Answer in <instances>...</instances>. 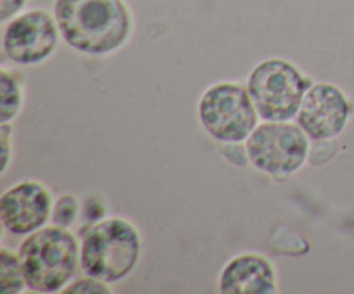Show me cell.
Wrapping results in <instances>:
<instances>
[{"label":"cell","instance_id":"1","mask_svg":"<svg viewBox=\"0 0 354 294\" xmlns=\"http://www.w3.org/2000/svg\"><path fill=\"white\" fill-rule=\"evenodd\" d=\"M52 12L62 42L92 57L121 50L135 30L128 0H54Z\"/></svg>","mask_w":354,"mask_h":294},{"label":"cell","instance_id":"2","mask_svg":"<svg viewBox=\"0 0 354 294\" xmlns=\"http://www.w3.org/2000/svg\"><path fill=\"white\" fill-rule=\"evenodd\" d=\"M80 249L78 237L54 223L24 235L17 252L28 289L40 294L62 293L80 268Z\"/></svg>","mask_w":354,"mask_h":294},{"label":"cell","instance_id":"3","mask_svg":"<svg viewBox=\"0 0 354 294\" xmlns=\"http://www.w3.org/2000/svg\"><path fill=\"white\" fill-rule=\"evenodd\" d=\"M142 251L140 228L128 218L107 217L90 225L83 235L80 268L86 275L116 284L135 272Z\"/></svg>","mask_w":354,"mask_h":294},{"label":"cell","instance_id":"4","mask_svg":"<svg viewBox=\"0 0 354 294\" xmlns=\"http://www.w3.org/2000/svg\"><path fill=\"white\" fill-rule=\"evenodd\" d=\"M313 80L292 61L268 57L259 61L248 76V90L261 120L292 121Z\"/></svg>","mask_w":354,"mask_h":294},{"label":"cell","instance_id":"5","mask_svg":"<svg viewBox=\"0 0 354 294\" xmlns=\"http://www.w3.org/2000/svg\"><path fill=\"white\" fill-rule=\"evenodd\" d=\"M201 127L220 144H242L259 125V114L248 85L216 82L207 86L197 104Z\"/></svg>","mask_w":354,"mask_h":294},{"label":"cell","instance_id":"6","mask_svg":"<svg viewBox=\"0 0 354 294\" xmlns=\"http://www.w3.org/2000/svg\"><path fill=\"white\" fill-rule=\"evenodd\" d=\"M310 140L297 123L263 120L244 144L251 166L273 178H287L310 159Z\"/></svg>","mask_w":354,"mask_h":294},{"label":"cell","instance_id":"7","mask_svg":"<svg viewBox=\"0 0 354 294\" xmlns=\"http://www.w3.org/2000/svg\"><path fill=\"white\" fill-rule=\"evenodd\" d=\"M62 40L54 12L28 9L2 23V54L16 66L48 61Z\"/></svg>","mask_w":354,"mask_h":294},{"label":"cell","instance_id":"8","mask_svg":"<svg viewBox=\"0 0 354 294\" xmlns=\"http://www.w3.org/2000/svg\"><path fill=\"white\" fill-rule=\"evenodd\" d=\"M354 114V102L341 86L328 82L311 85L297 111L296 123L315 142L337 138Z\"/></svg>","mask_w":354,"mask_h":294},{"label":"cell","instance_id":"9","mask_svg":"<svg viewBox=\"0 0 354 294\" xmlns=\"http://www.w3.org/2000/svg\"><path fill=\"white\" fill-rule=\"evenodd\" d=\"M54 197L44 182L21 180L7 187L0 197V221L12 235H28L48 225Z\"/></svg>","mask_w":354,"mask_h":294},{"label":"cell","instance_id":"10","mask_svg":"<svg viewBox=\"0 0 354 294\" xmlns=\"http://www.w3.org/2000/svg\"><path fill=\"white\" fill-rule=\"evenodd\" d=\"M218 291L223 294H277L279 273L268 256L254 251L239 252L220 270Z\"/></svg>","mask_w":354,"mask_h":294},{"label":"cell","instance_id":"11","mask_svg":"<svg viewBox=\"0 0 354 294\" xmlns=\"http://www.w3.org/2000/svg\"><path fill=\"white\" fill-rule=\"evenodd\" d=\"M0 123H12L24 106V78L19 71L2 66L0 69Z\"/></svg>","mask_w":354,"mask_h":294},{"label":"cell","instance_id":"12","mask_svg":"<svg viewBox=\"0 0 354 294\" xmlns=\"http://www.w3.org/2000/svg\"><path fill=\"white\" fill-rule=\"evenodd\" d=\"M0 287L3 294H19L28 289L19 252L7 246L0 249Z\"/></svg>","mask_w":354,"mask_h":294},{"label":"cell","instance_id":"13","mask_svg":"<svg viewBox=\"0 0 354 294\" xmlns=\"http://www.w3.org/2000/svg\"><path fill=\"white\" fill-rule=\"evenodd\" d=\"M80 214H82V201H80V197L76 194L64 192L54 201L50 223L57 225V227L71 228L80 218Z\"/></svg>","mask_w":354,"mask_h":294},{"label":"cell","instance_id":"14","mask_svg":"<svg viewBox=\"0 0 354 294\" xmlns=\"http://www.w3.org/2000/svg\"><path fill=\"white\" fill-rule=\"evenodd\" d=\"M62 293L64 294H113L114 289H113V284L83 273V277H80V279L71 280V282L62 289Z\"/></svg>","mask_w":354,"mask_h":294},{"label":"cell","instance_id":"15","mask_svg":"<svg viewBox=\"0 0 354 294\" xmlns=\"http://www.w3.org/2000/svg\"><path fill=\"white\" fill-rule=\"evenodd\" d=\"M0 137H2V166H0V173L6 175L9 169L10 163H12V125L2 123L0 125Z\"/></svg>","mask_w":354,"mask_h":294},{"label":"cell","instance_id":"16","mask_svg":"<svg viewBox=\"0 0 354 294\" xmlns=\"http://www.w3.org/2000/svg\"><path fill=\"white\" fill-rule=\"evenodd\" d=\"M104 214H106V206H104V203H97V196H90L88 199H85V203L82 204V218L85 217V220L88 221L90 225L102 220Z\"/></svg>","mask_w":354,"mask_h":294},{"label":"cell","instance_id":"17","mask_svg":"<svg viewBox=\"0 0 354 294\" xmlns=\"http://www.w3.org/2000/svg\"><path fill=\"white\" fill-rule=\"evenodd\" d=\"M26 2L28 0H0V21L6 23L19 12H23Z\"/></svg>","mask_w":354,"mask_h":294}]
</instances>
